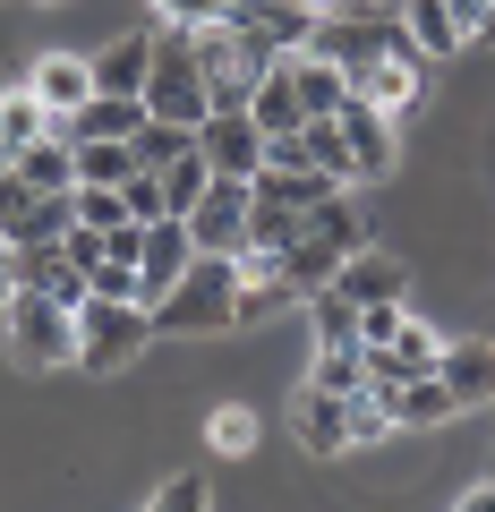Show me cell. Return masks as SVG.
Listing matches in <instances>:
<instances>
[{
  "instance_id": "1",
  "label": "cell",
  "mask_w": 495,
  "mask_h": 512,
  "mask_svg": "<svg viewBox=\"0 0 495 512\" xmlns=\"http://www.w3.org/2000/svg\"><path fill=\"white\" fill-rule=\"evenodd\" d=\"M231 291H239V265L197 248V256H188V274L171 282L146 316H154V333H222V325H231Z\"/></svg>"
},
{
  "instance_id": "2",
  "label": "cell",
  "mask_w": 495,
  "mask_h": 512,
  "mask_svg": "<svg viewBox=\"0 0 495 512\" xmlns=\"http://www.w3.org/2000/svg\"><path fill=\"white\" fill-rule=\"evenodd\" d=\"M137 103L154 120H180V128H205V69H197V43L188 26H154V60H146V86Z\"/></svg>"
},
{
  "instance_id": "3",
  "label": "cell",
  "mask_w": 495,
  "mask_h": 512,
  "mask_svg": "<svg viewBox=\"0 0 495 512\" xmlns=\"http://www.w3.org/2000/svg\"><path fill=\"white\" fill-rule=\"evenodd\" d=\"M0 333L18 350V367H77V308L52 291H9L0 299Z\"/></svg>"
},
{
  "instance_id": "4",
  "label": "cell",
  "mask_w": 495,
  "mask_h": 512,
  "mask_svg": "<svg viewBox=\"0 0 495 512\" xmlns=\"http://www.w3.org/2000/svg\"><path fill=\"white\" fill-rule=\"evenodd\" d=\"M154 342V316L137 299H77V367L86 376H111V367H129L137 350Z\"/></svg>"
},
{
  "instance_id": "5",
  "label": "cell",
  "mask_w": 495,
  "mask_h": 512,
  "mask_svg": "<svg viewBox=\"0 0 495 512\" xmlns=\"http://www.w3.org/2000/svg\"><path fill=\"white\" fill-rule=\"evenodd\" d=\"M188 239H197L205 256H239L248 248V180H205V197L188 205Z\"/></svg>"
},
{
  "instance_id": "6",
  "label": "cell",
  "mask_w": 495,
  "mask_h": 512,
  "mask_svg": "<svg viewBox=\"0 0 495 512\" xmlns=\"http://www.w3.org/2000/svg\"><path fill=\"white\" fill-rule=\"evenodd\" d=\"M197 154H205V171H214V180H257V163H265V128L248 120V111H205Z\"/></svg>"
},
{
  "instance_id": "7",
  "label": "cell",
  "mask_w": 495,
  "mask_h": 512,
  "mask_svg": "<svg viewBox=\"0 0 495 512\" xmlns=\"http://www.w3.org/2000/svg\"><path fill=\"white\" fill-rule=\"evenodd\" d=\"M333 120H342V146H350V180H385V171H393V146H402V137H393V111L342 94Z\"/></svg>"
},
{
  "instance_id": "8",
  "label": "cell",
  "mask_w": 495,
  "mask_h": 512,
  "mask_svg": "<svg viewBox=\"0 0 495 512\" xmlns=\"http://www.w3.org/2000/svg\"><path fill=\"white\" fill-rule=\"evenodd\" d=\"M188 256H197V239H188V222H180V214L146 222V248H137V299H146V308L188 274Z\"/></svg>"
},
{
  "instance_id": "9",
  "label": "cell",
  "mask_w": 495,
  "mask_h": 512,
  "mask_svg": "<svg viewBox=\"0 0 495 512\" xmlns=\"http://www.w3.org/2000/svg\"><path fill=\"white\" fill-rule=\"evenodd\" d=\"M325 291L359 299V308H367V299H410V265H402V256H385L376 239H367V248H350L342 265H333V282H325Z\"/></svg>"
},
{
  "instance_id": "10",
  "label": "cell",
  "mask_w": 495,
  "mask_h": 512,
  "mask_svg": "<svg viewBox=\"0 0 495 512\" xmlns=\"http://www.w3.org/2000/svg\"><path fill=\"white\" fill-rule=\"evenodd\" d=\"M9 291H52V299H86V274L69 265L60 239H35V248H9Z\"/></svg>"
},
{
  "instance_id": "11",
  "label": "cell",
  "mask_w": 495,
  "mask_h": 512,
  "mask_svg": "<svg viewBox=\"0 0 495 512\" xmlns=\"http://www.w3.org/2000/svg\"><path fill=\"white\" fill-rule=\"evenodd\" d=\"M436 376H444V393H453L461 410L495 402V342H444L436 350Z\"/></svg>"
},
{
  "instance_id": "12",
  "label": "cell",
  "mask_w": 495,
  "mask_h": 512,
  "mask_svg": "<svg viewBox=\"0 0 495 512\" xmlns=\"http://www.w3.org/2000/svg\"><path fill=\"white\" fill-rule=\"evenodd\" d=\"M248 120H257L265 137H299V120H308V111H299V86H291V52L257 69V94H248Z\"/></svg>"
},
{
  "instance_id": "13",
  "label": "cell",
  "mask_w": 495,
  "mask_h": 512,
  "mask_svg": "<svg viewBox=\"0 0 495 512\" xmlns=\"http://www.w3.org/2000/svg\"><path fill=\"white\" fill-rule=\"evenodd\" d=\"M385 410H393V436H410V427H444V419H461V402L444 393V376H410V384H385Z\"/></svg>"
},
{
  "instance_id": "14",
  "label": "cell",
  "mask_w": 495,
  "mask_h": 512,
  "mask_svg": "<svg viewBox=\"0 0 495 512\" xmlns=\"http://www.w3.org/2000/svg\"><path fill=\"white\" fill-rule=\"evenodd\" d=\"M333 265H342V248H333V239H316V231H291V239L274 248V274L291 282L299 299H308V291H325V282H333Z\"/></svg>"
},
{
  "instance_id": "15",
  "label": "cell",
  "mask_w": 495,
  "mask_h": 512,
  "mask_svg": "<svg viewBox=\"0 0 495 512\" xmlns=\"http://www.w3.org/2000/svg\"><path fill=\"white\" fill-rule=\"evenodd\" d=\"M291 427H299V444H308L316 461H333V453H342V444H350V410H342V393H316V384H308V393H299Z\"/></svg>"
},
{
  "instance_id": "16",
  "label": "cell",
  "mask_w": 495,
  "mask_h": 512,
  "mask_svg": "<svg viewBox=\"0 0 495 512\" xmlns=\"http://www.w3.org/2000/svg\"><path fill=\"white\" fill-rule=\"evenodd\" d=\"M291 308H308V299H299L282 274H257V282H239V291H231V325H239V333H257V325H282Z\"/></svg>"
},
{
  "instance_id": "17",
  "label": "cell",
  "mask_w": 495,
  "mask_h": 512,
  "mask_svg": "<svg viewBox=\"0 0 495 512\" xmlns=\"http://www.w3.org/2000/svg\"><path fill=\"white\" fill-rule=\"evenodd\" d=\"M333 188H342V180H325V171H308V163H299V171H274V163H265L257 180H248V197H257V205H282V214H308V205L333 197Z\"/></svg>"
},
{
  "instance_id": "18",
  "label": "cell",
  "mask_w": 495,
  "mask_h": 512,
  "mask_svg": "<svg viewBox=\"0 0 495 512\" xmlns=\"http://www.w3.org/2000/svg\"><path fill=\"white\" fill-rule=\"evenodd\" d=\"M26 86L43 94V111H77L94 94V60H69V52H52V60H35V77Z\"/></svg>"
},
{
  "instance_id": "19",
  "label": "cell",
  "mask_w": 495,
  "mask_h": 512,
  "mask_svg": "<svg viewBox=\"0 0 495 512\" xmlns=\"http://www.w3.org/2000/svg\"><path fill=\"white\" fill-rule=\"evenodd\" d=\"M316 18H325L316 0H274V9H248V26H257L274 52H308V43H316Z\"/></svg>"
},
{
  "instance_id": "20",
  "label": "cell",
  "mask_w": 495,
  "mask_h": 512,
  "mask_svg": "<svg viewBox=\"0 0 495 512\" xmlns=\"http://www.w3.org/2000/svg\"><path fill=\"white\" fill-rule=\"evenodd\" d=\"M146 60H154V26H137V35H120L103 60H94V86L103 94H137L146 86Z\"/></svg>"
},
{
  "instance_id": "21",
  "label": "cell",
  "mask_w": 495,
  "mask_h": 512,
  "mask_svg": "<svg viewBox=\"0 0 495 512\" xmlns=\"http://www.w3.org/2000/svg\"><path fill=\"white\" fill-rule=\"evenodd\" d=\"M402 35L419 43V60H453L461 43H470V35L453 26V9H444V0H410V9H402Z\"/></svg>"
},
{
  "instance_id": "22",
  "label": "cell",
  "mask_w": 495,
  "mask_h": 512,
  "mask_svg": "<svg viewBox=\"0 0 495 512\" xmlns=\"http://www.w3.org/2000/svg\"><path fill=\"white\" fill-rule=\"evenodd\" d=\"M18 163V180L35 188V197H52V188H77V163H69V137H35V146L9 154Z\"/></svg>"
},
{
  "instance_id": "23",
  "label": "cell",
  "mask_w": 495,
  "mask_h": 512,
  "mask_svg": "<svg viewBox=\"0 0 495 512\" xmlns=\"http://www.w3.org/2000/svg\"><path fill=\"white\" fill-rule=\"evenodd\" d=\"M291 86H299V111H308V120H325V111H342V69H333L325 52H291Z\"/></svg>"
},
{
  "instance_id": "24",
  "label": "cell",
  "mask_w": 495,
  "mask_h": 512,
  "mask_svg": "<svg viewBox=\"0 0 495 512\" xmlns=\"http://www.w3.org/2000/svg\"><path fill=\"white\" fill-rule=\"evenodd\" d=\"M69 163H77V188H120L137 171V154L129 137H86V146H69Z\"/></svg>"
},
{
  "instance_id": "25",
  "label": "cell",
  "mask_w": 495,
  "mask_h": 512,
  "mask_svg": "<svg viewBox=\"0 0 495 512\" xmlns=\"http://www.w3.org/2000/svg\"><path fill=\"white\" fill-rule=\"evenodd\" d=\"M299 231H316V239H333V248H342V256H350V248H367V222H359V205H350L342 188H333V197H316L308 214H299Z\"/></svg>"
},
{
  "instance_id": "26",
  "label": "cell",
  "mask_w": 495,
  "mask_h": 512,
  "mask_svg": "<svg viewBox=\"0 0 495 512\" xmlns=\"http://www.w3.org/2000/svg\"><path fill=\"white\" fill-rule=\"evenodd\" d=\"M35 137H52V111H43L35 86H9L0 94V146L18 154V146H35Z\"/></svg>"
},
{
  "instance_id": "27",
  "label": "cell",
  "mask_w": 495,
  "mask_h": 512,
  "mask_svg": "<svg viewBox=\"0 0 495 512\" xmlns=\"http://www.w3.org/2000/svg\"><path fill=\"white\" fill-rule=\"evenodd\" d=\"M197 146V128H180V120H137V137H129V154H137V171H163V163H180V154Z\"/></svg>"
},
{
  "instance_id": "28",
  "label": "cell",
  "mask_w": 495,
  "mask_h": 512,
  "mask_svg": "<svg viewBox=\"0 0 495 512\" xmlns=\"http://www.w3.org/2000/svg\"><path fill=\"white\" fill-rule=\"evenodd\" d=\"M308 316H316V350H359V299L308 291Z\"/></svg>"
},
{
  "instance_id": "29",
  "label": "cell",
  "mask_w": 495,
  "mask_h": 512,
  "mask_svg": "<svg viewBox=\"0 0 495 512\" xmlns=\"http://www.w3.org/2000/svg\"><path fill=\"white\" fill-rule=\"evenodd\" d=\"M299 154H308V171H325V180H350V146H342V120H299Z\"/></svg>"
},
{
  "instance_id": "30",
  "label": "cell",
  "mask_w": 495,
  "mask_h": 512,
  "mask_svg": "<svg viewBox=\"0 0 495 512\" xmlns=\"http://www.w3.org/2000/svg\"><path fill=\"white\" fill-rule=\"evenodd\" d=\"M154 180H163V214H188V205L205 197V180H214V171H205V154L188 146L180 163H163V171H154Z\"/></svg>"
},
{
  "instance_id": "31",
  "label": "cell",
  "mask_w": 495,
  "mask_h": 512,
  "mask_svg": "<svg viewBox=\"0 0 495 512\" xmlns=\"http://www.w3.org/2000/svg\"><path fill=\"white\" fill-rule=\"evenodd\" d=\"M308 384H316V393H342V402H350V393L367 384V350H316Z\"/></svg>"
},
{
  "instance_id": "32",
  "label": "cell",
  "mask_w": 495,
  "mask_h": 512,
  "mask_svg": "<svg viewBox=\"0 0 495 512\" xmlns=\"http://www.w3.org/2000/svg\"><path fill=\"white\" fill-rule=\"evenodd\" d=\"M342 410H350V444H385V436H393V410H385V393H376V384H359Z\"/></svg>"
},
{
  "instance_id": "33",
  "label": "cell",
  "mask_w": 495,
  "mask_h": 512,
  "mask_svg": "<svg viewBox=\"0 0 495 512\" xmlns=\"http://www.w3.org/2000/svg\"><path fill=\"white\" fill-rule=\"evenodd\" d=\"M77 222L111 231V222H129V197H120V188H77Z\"/></svg>"
},
{
  "instance_id": "34",
  "label": "cell",
  "mask_w": 495,
  "mask_h": 512,
  "mask_svg": "<svg viewBox=\"0 0 495 512\" xmlns=\"http://www.w3.org/2000/svg\"><path fill=\"white\" fill-rule=\"evenodd\" d=\"M86 291H94V299H137V265H120V256H103V265L86 274ZM137 308H146V299H137Z\"/></svg>"
},
{
  "instance_id": "35",
  "label": "cell",
  "mask_w": 495,
  "mask_h": 512,
  "mask_svg": "<svg viewBox=\"0 0 495 512\" xmlns=\"http://www.w3.org/2000/svg\"><path fill=\"white\" fill-rule=\"evenodd\" d=\"M120 197H129V222H163V180H154V171H129Z\"/></svg>"
},
{
  "instance_id": "36",
  "label": "cell",
  "mask_w": 495,
  "mask_h": 512,
  "mask_svg": "<svg viewBox=\"0 0 495 512\" xmlns=\"http://www.w3.org/2000/svg\"><path fill=\"white\" fill-rule=\"evenodd\" d=\"M257 444V410H214V453H248Z\"/></svg>"
},
{
  "instance_id": "37",
  "label": "cell",
  "mask_w": 495,
  "mask_h": 512,
  "mask_svg": "<svg viewBox=\"0 0 495 512\" xmlns=\"http://www.w3.org/2000/svg\"><path fill=\"white\" fill-rule=\"evenodd\" d=\"M197 504H214V495H205V478H163V487H154V512H197Z\"/></svg>"
},
{
  "instance_id": "38",
  "label": "cell",
  "mask_w": 495,
  "mask_h": 512,
  "mask_svg": "<svg viewBox=\"0 0 495 512\" xmlns=\"http://www.w3.org/2000/svg\"><path fill=\"white\" fill-rule=\"evenodd\" d=\"M26 205H35V188H26V180H18V163H9V171H0V239L26 222Z\"/></svg>"
},
{
  "instance_id": "39",
  "label": "cell",
  "mask_w": 495,
  "mask_h": 512,
  "mask_svg": "<svg viewBox=\"0 0 495 512\" xmlns=\"http://www.w3.org/2000/svg\"><path fill=\"white\" fill-rule=\"evenodd\" d=\"M222 9H231V0H154V18H163V26H214Z\"/></svg>"
},
{
  "instance_id": "40",
  "label": "cell",
  "mask_w": 495,
  "mask_h": 512,
  "mask_svg": "<svg viewBox=\"0 0 495 512\" xmlns=\"http://www.w3.org/2000/svg\"><path fill=\"white\" fill-rule=\"evenodd\" d=\"M444 9H453V26H461V35H478V18H487V0H444Z\"/></svg>"
},
{
  "instance_id": "41",
  "label": "cell",
  "mask_w": 495,
  "mask_h": 512,
  "mask_svg": "<svg viewBox=\"0 0 495 512\" xmlns=\"http://www.w3.org/2000/svg\"><path fill=\"white\" fill-rule=\"evenodd\" d=\"M461 512H495V478H478V487L461 495Z\"/></svg>"
},
{
  "instance_id": "42",
  "label": "cell",
  "mask_w": 495,
  "mask_h": 512,
  "mask_svg": "<svg viewBox=\"0 0 495 512\" xmlns=\"http://www.w3.org/2000/svg\"><path fill=\"white\" fill-rule=\"evenodd\" d=\"M478 43H495V0H487V18H478Z\"/></svg>"
},
{
  "instance_id": "43",
  "label": "cell",
  "mask_w": 495,
  "mask_h": 512,
  "mask_svg": "<svg viewBox=\"0 0 495 512\" xmlns=\"http://www.w3.org/2000/svg\"><path fill=\"white\" fill-rule=\"evenodd\" d=\"M0 299H9V239H0Z\"/></svg>"
},
{
  "instance_id": "44",
  "label": "cell",
  "mask_w": 495,
  "mask_h": 512,
  "mask_svg": "<svg viewBox=\"0 0 495 512\" xmlns=\"http://www.w3.org/2000/svg\"><path fill=\"white\" fill-rule=\"evenodd\" d=\"M231 9H274V0H231ZM316 9H325V0H316Z\"/></svg>"
},
{
  "instance_id": "45",
  "label": "cell",
  "mask_w": 495,
  "mask_h": 512,
  "mask_svg": "<svg viewBox=\"0 0 495 512\" xmlns=\"http://www.w3.org/2000/svg\"><path fill=\"white\" fill-rule=\"evenodd\" d=\"M0 171H9V146H0Z\"/></svg>"
}]
</instances>
